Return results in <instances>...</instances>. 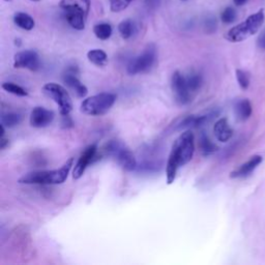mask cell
I'll list each match as a JSON object with an SVG mask.
<instances>
[{
  "mask_svg": "<svg viewBox=\"0 0 265 265\" xmlns=\"http://www.w3.org/2000/svg\"><path fill=\"white\" fill-rule=\"evenodd\" d=\"M195 152V138L191 131L183 132L173 144L171 152L167 162V182L171 184L176 178L179 167L188 164Z\"/></svg>",
  "mask_w": 265,
  "mask_h": 265,
  "instance_id": "cell-1",
  "label": "cell"
},
{
  "mask_svg": "<svg viewBox=\"0 0 265 265\" xmlns=\"http://www.w3.org/2000/svg\"><path fill=\"white\" fill-rule=\"evenodd\" d=\"M74 164V159H68L61 168L56 170L35 171L23 175L19 179L22 184H60L65 181Z\"/></svg>",
  "mask_w": 265,
  "mask_h": 265,
  "instance_id": "cell-2",
  "label": "cell"
},
{
  "mask_svg": "<svg viewBox=\"0 0 265 265\" xmlns=\"http://www.w3.org/2000/svg\"><path fill=\"white\" fill-rule=\"evenodd\" d=\"M265 20L264 9L249 16L245 21L239 23L238 25L232 27L230 30L226 33L225 38L231 43H240L247 40L250 36L256 34Z\"/></svg>",
  "mask_w": 265,
  "mask_h": 265,
  "instance_id": "cell-3",
  "label": "cell"
},
{
  "mask_svg": "<svg viewBox=\"0 0 265 265\" xmlns=\"http://www.w3.org/2000/svg\"><path fill=\"white\" fill-rule=\"evenodd\" d=\"M115 101V94L102 92L85 99L81 104V111L86 115L101 116L111 109Z\"/></svg>",
  "mask_w": 265,
  "mask_h": 265,
  "instance_id": "cell-4",
  "label": "cell"
},
{
  "mask_svg": "<svg viewBox=\"0 0 265 265\" xmlns=\"http://www.w3.org/2000/svg\"><path fill=\"white\" fill-rule=\"evenodd\" d=\"M106 152L117 161L121 168L125 171H134L137 169V161L133 152L119 141H111L107 144Z\"/></svg>",
  "mask_w": 265,
  "mask_h": 265,
  "instance_id": "cell-5",
  "label": "cell"
},
{
  "mask_svg": "<svg viewBox=\"0 0 265 265\" xmlns=\"http://www.w3.org/2000/svg\"><path fill=\"white\" fill-rule=\"evenodd\" d=\"M156 51L153 45L147 46L142 54L134 57L126 66V72L130 75H137L149 72L155 63Z\"/></svg>",
  "mask_w": 265,
  "mask_h": 265,
  "instance_id": "cell-6",
  "label": "cell"
},
{
  "mask_svg": "<svg viewBox=\"0 0 265 265\" xmlns=\"http://www.w3.org/2000/svg\"><path fill=\"white\" fill-rule=\"evenodd\" d=\"M43 91L58 105L61 115L71 113L73 110V102L70 93L63 86L57 83H47L43 87Z\"/></svg>",
  "mask_w": 265,
  "mask_h": 265,
  "instance_id": "cell-7",
  "label": "cell"
},
{
  "mask_svg": "<svg viewBox=\"0 0 265 265\" xmlns=\"http://www.w3.org/2000/svg\"><path fill=\"white\" fill-rule=\"evenodd\" d=\"M171 88L175 96V101L179 105H188L192 101V92L185 81V76L179 71L173 73L171 77Z\"/></svg>",
  "mask_w": 265,
  "mask_h": 265,
  "instance_id": "cell-8",
  "label": "cell"
},
{
  "mask_svg": "<svg viewBox=\"0 0 265 265\" xmlns=\"http://www.w3.org/2000/svg\"><path fill=\"white\" fill-rule=\"evenodd\" d=\"M14 66L16 68H26V70L35 72L41 66L40 57L33 50L18 52L14 56Z\"/></svg>",
  "mask_w": 265,
  "mask_h": 265,
  "instance_id": "cell-9",
  "label": "cell"
},
{
  "mask_svg": "<svg viewBox=\"0 0 265 265\" xmlns=\"http://www.w3.org/2000/svg\"><path fill=\"white\" fill-rule=\"evenodd\" d=\"M96 152H97L96 144H91L86 147L83 153L80 155L77 164L75 165V168L73 170L74 179H79L82 177L85 170L87 169V167L96 160Z\"/></svg>",
  "mask_w": 265,
  "mask_h": 265,
  "instance_id": "cell-10",
  "label": "cell"
},
{
  "mask_svg": "<svg viewBox=\"0 0 265 265\" xmlns=\"http://www.w3.org/2000/svg\"><path fill=\"white\" fill-rule=\"evenodd\" d=\"M54 116L53 111L48 110L44 107H35L31 111L29 121H30L31 126L36 127V129H42V127H46L52 123Z\"/></svg>",
  "mask_w": 265,
  "mask_h": 265,
  "instance_id": "cell-11",
  "label": "cell"
},
{
  "mask_svg": "<svg viewBox=\"0 0 265 265\" xmlns=\"http://www.w3.org/2000/svg\"><path fill=\"white\" fill-rule=\"evenodd\" d=\"M77 67L75 66H71L68 67L66 72L63 74L62 76V79H63V82L71 88V89L74 90V92H76V94L79 96V97H84L88 90H87V87L79 80V78H78L77 76Z\"/></svg>",
  "mask_w": 265,
  "mask_h": 265,
  "instance_id": "cell-12",
  "label": "cell"
},
{
  "mask_svg": "<svg viewBox=\"0 0 265 265\" xmlns=\"http://www.w3.org/2000/svg\"><path fill=\"white\" fill-rule=\"evenodd\" d=\"M263 158L259 154L253 155L252 158L245 162L244 164H242L241 166H239L237 169H235L234 171L231 172L230 177L231 178H243L249 176L252 172H254V170L257 168V167L262 163Z\"/></svg>",
  "mask_w": 265,
  "mask_h": 265,
  "instance_id": "cell-13",
  "label": "cell"
},
{
  "mask_svg": "<svg viewBox=\"0 0 265 265\" xmlns=\"http://www.w3.org/2000/svg\"><path fill=\"white\" fill-rule=\"evenodd\" d=\"M59 5L64 12H80L86 16L90 11V0H60Z\"/></svg>",
  "mask_w": 265,
  "mask_h": 265,
  "instance_id": "cell-14",
  "label": "cell"
},
{
  "mask_svg": "<svg viewBox=\"0 0 265 265\" xmlns=\"http://www.w3.org/2000/svg\"><path fill=\"white\" fill-rule=\"evenodd\" d=\"M213 133L220 142H227L233 136V130L226 118H221L214 123Z\"/></svg>",
  "mask_w": 265,
  "mask_h": 265,
  "instance_id": "cell-15",
  "label": "cell"
},
{
  "mask_svg": "<svg viewBox=\"0 0 265 265\" xmlns=\"http://www.w3.org/2000/svg\"><path fill=\"white\" fill-rule=\"evenodd\" d=\"M14 23L24 30H32L35 26L34 19L26 13L23 12H18L14 15Z\"/></svg>",
  "mask_w": 265,
  "mask_h": 265,
  "instance_id": "cell-16",
  "label": "cell"
},
{
  "mask_svg": "<svg viewBox=\"0 0 265 265\" xmlns=\"http://www.w3.org/2000/svg\"><path fill=\"white\" fill-rule=\"evenodd\" d=\"M253 108L249 100H240L235 105V114L240 120H247L252 115Z\"/></svg>",
  "mask_w": 265,
  "mask_h": 265,
  "instance_id": "cell-17",
  "label": "cell"
},
{
  "mask_svg": "<svg viewBox=\"0 0 265 265\" xmlns=\"http://www.w3.org/2000/svg\"><path fill=\"white\" fill-rule=\"evenodd\" d=\"M87 58L91 63L97 66H105L108 63V56L101 49H93L87 53Z\"/></svg>",
  "mask_w": 265,
  "mask_h": 265,
  "instance_id": "cell-18",
  "label": "cell"
},
{
  "mask_svg": "<svg viewBox=\"0 0 265 265\" xmlns=\"http://www.w3.org/2000/svg\"><path fill=\"white\" fill-rule=\"evenodd\" d=\"M185 81H186V84H188L189 89L192 93L198 91L202 86V83H203L202 76L199 73H196V72H192V73L186 75Z\"/></svg>",
  "mask_w": 265,
  "mask_h": 265,
  "instance_id": "cell-19",
  "label": "cell"
},
{
  "mask_svg": "<svg viewBox=\"0 0 265 265\" xmlns=\"http://www.w3.org/2000/svg\"><path fill=\"white\" fill-rule=\"evenodd\" d=\"M93 33L99 40L106 41L112 35V26L109 23H100L93 27Z\"/></svg>",
  "mask_w": 265,
  "mask_h": 265,
  "instance_id": "cell-20",
  "label": "cell"
},
{
  "mask_svg": "<svg viewBox=\"0 0 265 265\" xmlns=\"http://www.w3.org/2000/svg\"><path fill=\"white\" fill-rule=\"evenodd\" d=\"M199 145H200V149H201L202 153L205 154V155L212 154V153H214L215 151L218 150V146L215 145V144L208 138V136H206V135H202V136L200 137Z\"/></svg>",
  "mask_w": 265,
  "mask_h": 265,
  "instance_id": "cell-21",
  "label": "cell"
},
{
  "mask_svg": "<svg viewBox=\"0 0 265 265\" xmlns=\"http://www.w3.org/2000/svg\"><path fill=\"white\" fill-rule=\"evenodd\" d=\"M118 31L122 38H124V40H129L135 32L134 22L132 20H129V19L121 21L118 25Z\"/></svg>",
  "mask_w": 265,
  "mask_h": 265,
  "instance_id": "cell-22",
  "label": "cell"
},
{
  "mask_svg": "<svg viewBox=\"0 0 265 265\" xmlns=\"http://www.w3.org/2000/svg\"><path fill=\"white\" fill-rule=\"evenodd\" d=\"M22 117L20 114L9 112L6 114H2L1 116V124L6 127H14L21 122Z\"/></svg>",
  "mask_w": 265,
  "mask_h": 265,
  "instance_id": "cell-23",
  "label": "cell"
},
{
  "mask_svg": "<svg viewBox=\"0 0 265 265\" xmlns=\"http://www.w3.org/2000/svg\"><path fill=\"white\" fill-rule=\"evenodd\" d=\"M2 88L9 92V93H13L15 95H18V96H27L28 92L27 90L25 89V88L21 87L20 85H17V84H14L12 82H4L2 83Z\"/></svg>",
  "mask_w": 265,
  "mask_h": 265,
  "instance_id": "cell-24",
  "label": "cell"
},
{
  "mask_svg": "<svg viewBox=\"0 0 265 265\" xmlns=\"http://www.w3.org/2000/svg\"><path fill=\"white\" fill-rule=\"evenodd\" d=\"M237 18V14L235 8L232 6H227L221 14V20L225 24H231L233 23Z\"/></svg>",
  "mask_w": 265,
  "mask_h": 265,
  "instance_id": "cell-25",
  "label": "cell"
},
{
  "mask_svg": "<svg viewBox=\"0 0 265 265\" xmlns=\"http://www.w3.org/2000/svg\"><path fill=\"white\" fill-rule=\"evenodd\" d=\"M110 9L113 13H119L130 5L132 0H109Z\"/></svg>",
  "mask_w": 265,
  "mask_h": 265,
  "instance_id": "cell-26",
  "label": "cell"
},
{
  "mask_svg": "<svg viewBox=\"0 0 265 265\" xmlns=\"http://www.w3.org/2000/svg\"><path fill=\"white\" fill-rule=\"evenodd\" d=\"M235 75H236V79H237V82H238L241 89H243V90L248 89L249 86H250L249 75L242 70H236V72H235Z\"/></svg>",
  "mask_w": 265,
  "mask_h": 265,
  "instance_id": "cell-27",
  "label": "cell"
},
{
  "mask_svg": "<svg viewBox=\"0 0 265 265\" xmlns=\"http://www.w3.org/2000/svg\"><path fill=\"white\" fill-rule=\"evenodd\" d=\"M204 28L207 32H213L217 29V19L213 16L207 17V19L204 21Z\"/></svg>",
  "mask_w": 265,
  "mask_h": 265,
  "instance_id": "cell-28",
  "label": "cell"
},
{
  "mask_svg": "<svg viewBox=\"0 0 265 265\" xmlns=\"http://www.w3.org/2000/svg\"><path fill=\"white\" fill-rule=\"evenodd\" d=\"M257 45L262 50H265V29L260 33L259 37L257 38Z\"/></svg>",
  "mask_w": 265,
  "mask_h": 265,
  "instance_id": "cell-29",
  "label": "cell"
},
{
  "mask_svg": "<svg viewBox=\"0 0 265 265\" xmlns=\"http://www.w3.org/2000/svg\"><path fill=\"white\" fill-rule=\"evenodd\" d=\"M8 144V141L4 138V136L3 137H0V148L1 149H4L5 148V146Z\"/></svg>",
  "mask_w": 265,
  "mask_h": 265,
  "instance_id": "cell-30",
  "label": "cell"
},
{
  "mask_svg": "<svg viewBox=\"0 0 265 265\" xmlns=\"http://www.w3.org/2000/svg\"><path fill=\"white\" fill-rule=\"evenodd\" d=\"M247 1H248V0H233L234 4L236 6H241V5L247 3Z\"/></svg>",
  "mask_w": 265,
  "mask_h": 265,
  "instance_id": "cell-31",
  "label": "cell"
},
{
  "mask_svg": "<svg viewBox=\"0 0 265 265\" xmlns=\"http://www.w3.org/2000/svg\"><path fill=\"white\" fill-rule=\"evenodd\" d=\"M30 1H33V2H38V1H41V0H30Z\"/></svg>",
  "mask_w": 265,
  "mask_h": 265,
  "instance_id": "cell-32",
  "label": "cell"
},
{
  "mask_svg": "<svg viewBox=\"0 0 265 265\" xmlns=\"http://www.w3.org/2000/svg\"><path fill=\"white\" fill-rule=\"evenodd\" d=\"M4 1H6V2H12L13 0H4Z\"/></svg>",
  "mask_w": 265,
  "mask_h": 265,
  "instance_id": "cell-33",
  "label": "cell"
}]
</instances>
